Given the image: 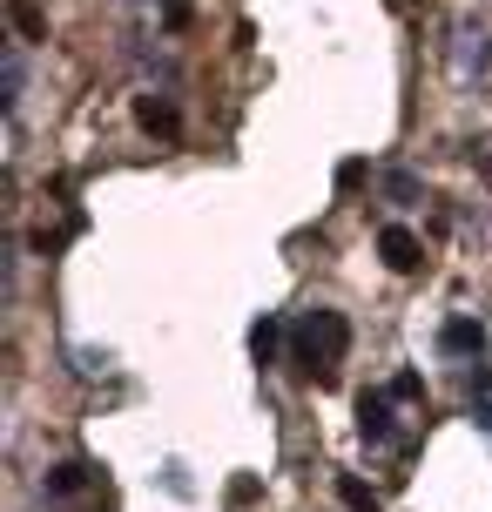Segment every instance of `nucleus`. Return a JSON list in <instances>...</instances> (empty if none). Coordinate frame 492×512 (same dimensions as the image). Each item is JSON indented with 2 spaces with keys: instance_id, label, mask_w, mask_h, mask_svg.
I'll use <instances>...</instances> for the list:
<instances>
[{
  "instance_id": "obj_13",
  "label": "nucleus",
  "mask_w": 492,
  "mask_h": 512,
  "mask_svg": "<svg viewBox=\"0 0 492 512\" xmlns=\"http://www.w3.org/2000/svg\"><path fill=\"white\" fill-rule=\"evenodd\" d=\"M391 398H405V405H412V398H425V384H418V371H398V378H391Z\"/></svg>"
},
{
  "instance_id": "obj_4",
  "label": "nucleus",
  "mask_w": 492,
  "mask_h": 512,
  "mask_svg": "<svg viewBox=\"0 0 492 512\" xmlns=\"http://www.w3.org/2000/svg\"><path fill=\"white\" fill-rule=\"evenodd\" d=\"M439 351L445 358H486V331H479L472 317H452V324L439 331Z\"/></svg>"
},
{
  "instance_id": "obj_10",
  "label": "nucleus",
  "mask_w": 492,
  "mask_h": 512,
  "mask_svg": "<svg viewBox=\"0 0 492 512\" xmlns=\"http://www.w3.org/2000/svg\"><path fill=\"white\" fill-rule=\"evenodd\" d=\"M364 176H371V162L364 155H351V162H337V196H358Z\"/></svg>"
},
{
  "instance_id": "obj_12",
  "label": "nucleus",
  "mask_w": 492,
  "mask_h": 512,
  "mask_svg": "<svg viewBox=\"0 0 492 512\" xmlns=\"http://www.w3.org/2000/svg\"><path fill=\"white\" fill-rule=\"evenodd\" d=\"M0 81H7V115H14V108H21V54L0 61Z\"/></svg>"
},
{
  "instance_id": "obj_15",
  "label": "nucleus",
  "mask_w": 492,
  "mask_h": 512,
  "mask_svg": "<svg viewBox=\"0 0 492 512\" xmlns=\"http://www.w3.org/2000/svg\"><path fill=\"white\" fill-rule=\"evenodd\" d=\"M472 418H479V425L492 432V398H479V411H472Z\"/></svg>"
},
{
  "instance_id": "obj_3",
  "label": "nucleus",
  "mask_w": 492,
  "mask_h": 512,
  "mask_svg": "<svg viewBox=\"0 0 492 512\" xmlns=\"http://www.w3.org/2000/svg\"><path fill=\"white\" fill-rule=\"evenodd\" d=\"M358 432L371 438V445L391 438V391H358Z\"/></svg>"
},
{
  "instance_id": "obj_11",
  "label": "nucleus",
  "mask_w": 492,
  "mask_h": 512,
  "mask_svg": "<svg viewBox=\"0 0 492 512\" xmlns=\"http://www.w3.org/2000/svg\"><path fill=\"white\" fill-rule=\"evenodd\" d=\"M385 189H391V203H418V196H425V189H418V176H405V169H391Z\"/></svg>"
},
{
  "instance_id": "obj_6",
  "label": "nucleus",
  "mask_w": 492,
  "mask_h": 512,
  "mask_svg": "<svg viewBox=\"0 0 492 512\" xmlns=\"http://www.w3.org/2000/svg\"><path fill=\"white\" fill-rule=\"evenodd\" d=\"M135 122L149 128V135H162V142H169V135L182 128V115H176V102H169V95H135Z\"/></svg>"
},
{
  "instance_id": "obj_2",
  "label": "nucleus",
  "mask_w": 492,
  "mask_h": 512,
  "mask_svg": "<svg viewBox=\"0 0 492 512\" xmlns=\"http://www.w3.org/2000/svg\"><path fill=\"white\" fill-rule=\"evenodd\" d=\"M378 256H385L398 277H412L418 263H425V243H418V236L405 230V223H385V230H378Z\"/></svg>"
},
{
  "instance_id": "obj_8",
  "label": "nucleus",
  "mask_w": 492,
  "mask_h": 512,
  "mask_svg": "<svg viewBox=\"0 0 492 512\" xmlns=\"http://www.w3.org/2000/svg\"><path fill=\"white\" fill-rule=\"evenodd\" d=\"M7 21H14V34H21V41H41V34H48L34 0H7Z\"/></svg>"
},
{
  "instance_id": "obj_5",
  "label": "nucleus",
  "mask_w": 492,
  "mask_h": 512,
  "mask_svg": "<svg viewBox=\"0 0 492 512\" xmlns=\"http://www.w3.org/2000/svg\"><path fill=\"white\" fill-rule=\"evenodd\" d=\"M284 317H277V310H263L257 324H250V358L263 364V371H270V364H277V351H284Z\"/></svg>"
},
{
  "instance_id": "obj_1",
  "label": "nucleus",
  "mask_w": 492,
  "mask_h": 512,
  "mask_svg": "<svg viewBox=\"0 0 492 512\" xmlns=\"http://www.w3.org/2000/svg\"><path fill=\"white\" fill-rule=\"evenodd\" d=\"M344 351H351V324L337 317V310H304L297 324H290V371L297 378H317L331 384V371L344 364Z\"/></svg>"
},
{
  "instance_id": "obj_14",
  "label": "nucleus",
  "mask_w": 492,
  "mask_h": 512,
  "mask_svg": "<svg viewBox=\"0 0 492 512\" xmlns=\"http://www.w3.org/2000/svg\"><path fill=\"white\" fill-rule=\"evenodd\" d=\"M162 21H169V27H189V0H162Z\"/></svg>"
},
{
  "instance_id": "obj_7",
  "label": "nucleus",
  "mask_w": 492,
  "mask_h": 512,
  "mask_svg": "<svg viewBox=\"0 0 492 512\" xmlns=\"http://www.w3.org/2000/svg\"><path fill=\"white\" fill-rule=\"evenodd\" d=\"M81 486H88V465H81V459H68V465H54V472H48V492H54V499H75Z\"/></svg>"
},
{
  "instance_id": "obj_9",
  "label": "nucleus",
  "mask_w": 492,
  "mask_h": 512,
  "mask_svg": "<svg viewBox=\"0 0 492 512\" xmlns=\"http://www.w3.org/2000/svg\"><path fill=\"white\" fill-rule=\"evenodd\" d=\"M337 499H344V506H351V512H378V492L364 486V479H351V472L337 479Z\"/></svg>"
}]
</instances>
